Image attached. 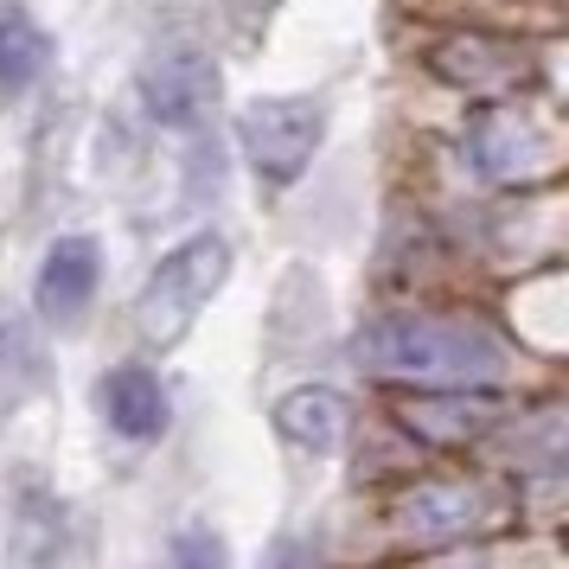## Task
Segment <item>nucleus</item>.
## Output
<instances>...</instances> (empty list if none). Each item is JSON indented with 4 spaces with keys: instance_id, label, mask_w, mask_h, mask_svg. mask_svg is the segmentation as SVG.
I'll return each instance as SVG.
<instances>
[{
    "instance_id": "obj_12",
    "label": "nucleus",
    "mask_w": 569,
    "mask_h": 569,
    "mask_svg": "<svg viewBox=\"0 0 569 569\" xmlns=\"http://www.w3.org/2000/svg\"><path fill=\"white\" fill-rule=\"evenodd\" d=\"M436 71L461 90H492V83H518L531 64L518 46H499V39H448L436 52Z\"/></svg>"
},
{
    "instance_id": "obj_1",
    "label": "nucleus",
    "mask_w": 569,
    "mask_h": 569,
    "mask_svg": "<svg viewBox=\"0 0 569 569\" xmlns=\"http://www.w3.org/2000/svg\"><path fill=\"white\" fill-rule=\"evenodd\" d=\"M352 359L371 378L416 385H492L506 371V346L467 313H385L352 333Z\"/></svg>"
},
{
    "instance_id": "obj_5",
    "label": "nucleus",
    "mask_w": 569,
    "mask_h": 569,
    "mask_svg": "<svg viewBox=\"0 0 569 569\" xmlns=\"http://www.w3.org/2000/svg\"><path fill=\"white\" fill-rule=\"evenodd\" d=\"M211 97H218V71L199 52H154L141 64V109L154 116L160 129H199Z\"/></svg>"
},
{
    "instance_id": "obj_6",
    "label": "nucleus",
    "mask_w": 569,
    "mask_h": 569,
    "mask_svg": "<svg viewBox=\"0 0 569 569\" xmlns=\"http://www.w3.org/2000/svg\"><path fill=\"white\" fill-rule=\"evenodd\" d=\"M461 154L480 180L506 186V180H525L543 160V134L525 109H480L461 134Z\"/></svg>"
},
{
    "instance_id": "obj_13",
    "label": "nucleus",
    "mask_w": 569,
    "mask_h": 569,
    "mask_svg": "<svg viewBox=\"0 0 569 569\" xmlns=\"http://www.w3.org/2000/svg\"><path fill=\"white\" fill-rule=\"evenodd\" d=\"M173 557L180 563H224V543L206 538V531H186V538H173Z\"/></svg>"
},
{
    "instance_id": "obj_8",
    "label": "nucleus",
    "mask_w": 569,
    "mask_h": 569,
    "mask_svg": "<svg viewBox=\"0 0 569 569\" xmlns=\"http://www.w3.org/2000/svg\"><path fill=\"white\" fill-rule=\"evenodd\" d=\"M97 410H103V422L122 441H154L173 422V397H167V385H160L148 365H116L103 385H97Z\"/></svg>"
},
{
    "instance_id": "obj_2",
    "label": "nucleus",
    "mask_w": 569,
    "mask_h": 569,
    "mask_svg": "<svg viewBox=\"0 0 569 569\" xmlns=\"http://www.w3.org/2000/svg\"><path fill=\"white\" fill-rule=\"evenodd\" d=\"M224 276H231V243L218 231H199V237H186V243H173L148 269L141 295H134V327L154 339V346L186 339L192 320L206 313V301L224 288Z\"/></svg>"
},
{
    "instance_id": "obj_3",
    "label": "nucleus",
    "mask_w": 569,
    "mask_h": 569,
    "mask_svg": "<svg viewBox=\"0 0 569 569\" xmlns=\"http://www.w3.org/2000/svg\"><path fill=\"white\" fill-rule=\"evenodd\" d=\"M327 134V103L320 97H257L237 116V141L243 160L262 186H295L308 173L313 148Z\"/></svg>"
},
{
    "instance_id": "obj_9",
    "label": "nucleus",
    "mask_w": 569,
    "mask_h": 569,
    "mask_svg": "<svg viewBox=\"0 0 569 569\" xmlns=\"http://www.w3.org/2000/svg\"><path fill=\"white\" fill-rule=\"evenodd\" d=\"M97 276H103V250L97 237H58L46 262H39V282H32V301L46 320H78L97 295Z\"/></svg>"
},
{
    "instance_id": "obj_7",
    "label": "nucleus",
    "mask_w": 569,
    "mask_h": 569,
    "mask_svg": "<svg viewBox=\"0 0 569 569\" xmlns=\"http://www.w3.org/2000/svg\"><path fill=\"white\" fill-rule=\"evenodd\" d=\"M397 422H403L416 441H429V448H461V441H480L492 422H499V403H492L487 390L441 385V390L410 397V403H397Z\"/></svg>"
},
{
    "instance_id": "obj_4",
    "label": "nucleus",
    "mask_w": 569,
    "mask_h": 569,
    "mask_svg": "<svg viewBox=\"0 0 569 569\" xmlns=\"http://www.w3.org/2000/svg\"><path fill=\"white\" fill-rule=\"evenodd\" d=\"M499 518V499L467 480H422L397 499V531L410 543H455Z\"/></svg>"
},
{
    "instance_id": "obj_11",
    "label": "nucleus",
    "mask_w": 569,
    "mask_h": 569,
    "mask_svg": "<svg viewBox=\"0 0 569 569\" xmlns=\"http://www.w3.org/2000/svg\"><path fill=\"white\" fill-rule=\"evenodd\" d=\"M46 64H52L46 27H39L32 13H20V7H7V13H0V103L27 97L32 83L46 78Z\"/></svg>"
},
{
    "instance_id": "obj_10",
    "label": "nucleus",
    "mask_w": 569,
    "mask_h": 569,
    "mask_svg": "<svg viewBox=\"0 0 569 569\" xmlns=\"http://www.w3.org/2000/svg\"><path fill=\"white\" fill-rule=\"evenodd\" d=\"M346 429H352V403L327 385H301L276 403V436L288 448H301V455H333Z\"/></svg>"
}]
</instances>
